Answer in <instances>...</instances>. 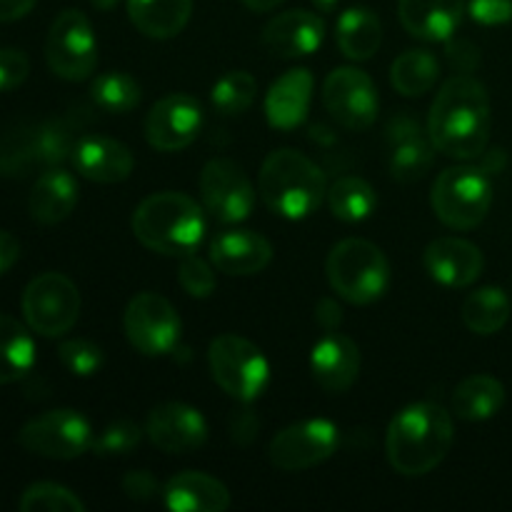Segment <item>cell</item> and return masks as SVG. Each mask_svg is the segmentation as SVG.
Here are the masks:
<instances>
[{"instance_id": "cell-1", "label": "cell", "mask_w": 512, "mask_h": 512, "mask_svg": "<svg viewBox=\"0 0 512 512\" xmlns=\"http://www.w3.org/2000/svg\"><path fill=\"white\" fill-rule=\"evenodd\" d=\"M493 130L490 95L478 78L458 73L443 83L428 115V138L435 150L455 160L485 155Z\"/></svg>"}, {"instance_id": "cell-2", "label": "cell", "mask_w": 512, "mask_h": 512, "mask_svg": "<svg viewBox=\"0 0 512 512\" xmlns=\"http://www.w3.org/2000/svg\"><path fill=\"white\" fill-rule=\"evenodd\" d=\"M453 415L438 403H413L388 425L385 455L395 473L420 478L438 468L453 448Z\"/></svg>"}, {"instance_id": "cell-3", "label": "cell", "mask_w": 512, "mask_h": 512, "mask_svg": "<svg viewBox=\"0 0 512 512\" xmlns=\"http://www.w3.org/2000/svg\"><path fill=\"white\" fill-rule=\"evenodd\" d=\"M258 193L275 215L285 220H305L328 198V183L318 163L293 148L273 150L263 160Z\"/></svg>"}, {"instance_id": "cell-4", "label": "cell", "mask_w": 512, "mask_h": 512, "mask_svg": "<svg viewBox=\"0 0 512 512\" xmlns=\"http://www.w3.org/2000/svg\"><path fill=\"white\" fill-rule=\"evenodd\" d=\"M133 233L148 250L183 258L198 250L205 235V213L185 193L148 195L133 213Z\"/></svg>"}, {"instance_id": "cell-5", "label": "cell", "mask_w": 512, "mask_h": 512, "mask_svg": "<svg viewBox=\"0 0 512 512\" xmlns=\"http://www.w3.org/2000/svg\"><path fill=\"white\" fill-rule=\"evenodd\" d=\"M325 275L338 298L353 305H370L388 290L390 263L383 250L370 240L345 238L330 250Z\"/></svg>"}, {"instance_id": "cell-6", "label": "cell", "mask_w": 512, "mask_h": 512, "mask_svg": "<svg viewBox=\"0 0 512 512\" xmlns=\"http://www.w3.org/2000/svg\"><path fill=\"white\" fill-rule=\"evenodd\" d=\"M435 218L453 230H473L488 218L493 205V183L485 170L455 165L435 178L430 193Z\"/></svg>"}, {"instance_id": "cell-7", "label": "cell", "mask_w": 512, "mask_h": 512, "mask_svg": "<svg viewBox=\"0 0 512 512\" xmlns=\"http://www.w3.org/2000/svg\"><path fill=\"white\" fill-rule=\"evenodd\" d=\"M208 365L218 388L240 403H253L268 388V358L243 335H218L208 348Z\"/></svg>"}, {"instance_id": "cell-8", "label": "cell", "mask_w": 512, "mask_h": 512, "mask_svg": "<svg viewBox=\"0 0 512 512\" xmlns=\"http://www.w3.org/2000/svg\"><path fill=\"white\" fill-rule=\"evenodd\" d=\"M25 325L43 338L70 333L80 318V290L68 275L43 273L30 280L20 300Z\"/></svg>"}, {"instance_id": "cell-9", "label": "cell", "mask_w": 512, "mask_h": 512, "mask_svg": "<svg viewBox=\"0 0 512 512\" xmlns=\"http://www.w3.org/2000/svg\"><path fill=\"white\" fill-rule=\"evenodd\" d=\"M45 63L68 83H83L95 73L98 38L88 15L75 8L58 13L45 38Z\"/></svg>"}, {"instance_id": "cell-10", "label": "cell", "mask_w": 512, "mask_h": 512, "mask_svg": "<svg viewBox=\"0 0 512 512\" xmlns=\"http://www.w3.org/2000/svg\"><path fill=\"white\" fill-rule=\"evenodd\" d=\"M93 428L78 410L58 408L28 420L18 430L20 448L48 460H75L93 448Z\"/></svg>"}, {"instance_id": "cell-11", "label": "cell", "mask_w": 512, "mask_h": 512, "mask_svg": "<svg viewBox=\"0 0 512 512\" xmlns=\"http://www.w3.org/2000/svg\"><path fill=\"white\" fill-rule=\"evenodd\" d=\"M123 328L128 343L148 358L170 355L180 348L183 323L178 310L168 298L150 290L130 300L123 313Z\"/></svg>"}, {"instance_id": "cell-12", "label": "cell", "mask_w": 512, "mask_h": 512, "mask_svg": "<svg viewBox=\"0 0 512 512\" xmlns=\"http://www.w3.org/2000/svg\"><path fill=\"white\" fill-rule=\"evenodd\" d=\"M340 430L325 418L300 420L288 425L270 440V463L285 473H300L323 465L338 453Z\"/></svg>"}, {"instance_id": "cell-13", "label": "cell", "mask_w": 512, "mask_h": 512, "mask_svg": "<svg viewBox=\"0 0 512 512\" xmlns=\"http://www.w3.org/2000/svg\"><path fill=\"white\" fill-rule=\"evenodd\" d=\"M200 200L220 223H243L255 208V188L243 165L230 158H213L200 170Z\"/></svg>"}, {"instance_id": "cell-14", "label": "cell", "mask_w": 512, "mask_h": 512, "mask_svg": "<svg viewBox=\"0 0 512 512\" xmlns=\"http://www.w3.org/2000/svg\"><path fill=\"white\" fill-rule=\"evenodd\" d=\"M323 105L345 130H368L378 120V88L365 70L343 65L325 78Z\"/></svg>"}, {"instance_id": "cell-15", "label": "cell", "mask_w": 512, "mask_h": 512, "mask_svg": "<svg viewBox=\"0 0 512 512\" xmlns=\"http://www.w3.org/2000/svg\"><path fill=\"white\" fill-rule=\"evenodd\" d=\"M68 130L60 123H43L23 133L5 135L0 140V175H25L33 168H58L70 158Z\"/></svg>"}, {"instance_id": "cell-16", "label": "cell", "mask_w": 512, "mask_h": 512, "mask_svg": "<svg viewBox=\"0 0 512 512\" xmlns=\"http://www.w3.org/2000/svg\"><path fill=\"white\" fill-rule=\"evenodd\" d=\"M203 128V105L188 93H170L150 108L145 140L160 153H178L198 140Z\"/></svg>"}, {"instance_id": "cell-17", "label": "cell", "mask_w": 512, "mask_h": 512, "mask_svg": "<svg viewBox=\"0 0 512 512\" xmlns=\"http://www.w3.org/2000/svg\"><path fill=\"white\" fill-rule=\"evenodd\" d=\"M145 435L163 453L185 455L203 448L208 440V423L193 405L163 403L148 413Z\"/></svg>"}, {"instance_id": "cell-18", "label": "cell", "mask_w": 512, "mask_h": 512, "mask_svg": "<svg viewBox=\"0 0 512 512\" xmlns=\"http://www.w3.org/2000/svg\"><path fill=\"white\" fill-rule=\"evenodd\" d=\"M310 373L328 393H348L360 378V348L353 338L330 330L310 350Z\"/></svg>"}, {"instance_id": "cell-19", "label": "cell", "mask_w": 512, "mask_h": 512, "mask_svg": "<svg viewBox=\"0 0 512 512\" xmlns=\"http://www.w3.org/2000/svg\"><path fill=\"white\" fill-rule=\"evenodd\" d=\"M423 265L435 283L445 288H468L483 275L485 260L475 243L445 235L425 248Z\"/></svg>"}, {"instance_id": "cell-20", "label": "cell", "mask_w": 512, "mask_h": 512, "mask_svg": "<svg viewBox=\"0 0 512 512\" xmlns=\"http://www.w3.org/2000/svg\"><path fill=\"white\" fill-rule=\"evenodd\" d=\"M73 168L90 183L115 185L130 178L135 168L133 150L108 135H85L73 145Z\"/></svg>"}, {"instance_id": "cell-21", "label": "cell", "mask_w": 512, "mask_h": 512, "mask_svg": "<svg viewBox=\"0 0 512 512\" xmlns=\"http://www.w3.org/2000/svg\"><path fill=\"white\" fill-rule=\"evenodd\" d=\"M325 40V23L318 13L295 8L275 15L263 28V43L278 58H305L313 55Z\"/></svg>"}, {"instance_id": "cell-22", "label": "cell", "mask_w": 512, "mask_h": 512, "mask_svg": "<svg viewBox=\"0 0 512 512\" xmlns=\"http://www.w3.org/2000/svg\"><path fill=\"white\" fill-rule=\"evenodd\" d=\"M390 140V173L400 183L420 180L435 160V145L420 128V120L410 115L393 118L388 125Z\"/></svg>"}, {"instance_id": "cell-23", "label": "cell", "mask_w": 512, "mask_h": 512, "mask_svg": "<svg viewBox=\"0 0 512 512\" xmlns=\"http://www.w3.org/2000/svg\"><path fill=\"white\" fill-rule=\"evenodd\" d=\"M273 260V245L255 230H223L210 243V263L225 275H258Z\"/></svg>"}, {"instance_id": "cell-24", "label": "cell", "mask_w": 512, "mask_h": 512, "mask_svg": "<svg viewBox=\"0 0 512 512\" xmlns=\"http://www.w3.org/2000/svg\"><path fill=\"white\" fill-rule=\"evenodd\" d=\"M313 73L290 68L265 93V118L275 130H295L305 123L313 103Z\"/></svg>"}, {"instance_id": "cell-25", "label": "cell", "mask_w": 512, "mask_h": 512, "mask_svg": "<svg viewBox=\"0 0 512 512\" xmlns=\"http://www.w3.org/2000/svg\"><path fill=\"white\" fill-rule=\"evenodd\" d=\"M398 15L413 38L448 43L463 23L465 0H400Z\"/></svg>"}, {"instance_id": "cell-26", "label": "cell", "mask_w": 512, "mask_h": 512, "mask_svg": "<svg viewBox=\"0 0 512 512\" xmlns=\"http://www.w3.org/2000/svg\"><path fill=\"white\" fill-rule=\"evenodd\" d=\"M78 200V180L58 165L38 175L28 195V213L38 225H58L73 215Z\"/></svg>"}, {"instance_id": "cell-27", "label": "cell", "mask_w": 512, "mask_h": 512, "mask_svg": "<svg viewBox=\"0 0 512 512\" xmlns=\"http://www.w3.org/2000/svg\"><path fill=\"white\" fill-rule=\"evenodd\" d=\"M163 503L175 512H225L230 490L213 475L185 470L163 485Z\"/></svg>"}, {"instance_id": "cell-28", "label": "cell", "mask_w": 512, "mask_h": 512, "mask_svg": "<svg viewBox=\"0 0 512 512\" xmlns=\"http://www.w3.org/2000/svg\"><path fill=\"white\" fill-rule=\"evenodd\" d=\"M335 43L340 53L355 63H365L373 58L383 43V23L378 13L365 5H353L343 10L335 23Z\"/></svg>"}, {"instance_id": "cell-29", "label": "cell", "mask_w": 512, "mask_h": 512, "mask_svg": "<svg viewBox=\"0 0 512 512\" xmlns=\"http://www.w3.org/2000/svg\"><path fill=\"white\" fill-rule=\"evenodd\" d=\"M193 0H128V18L145 38L170 40L185 30Z\"/></svg>"}, {"instance_id": "cell-30", "label": "cell", "mask_w": 512, "mask_h": 512, "mask_svg": "<svg viewBox=\"0 0 512 512\" xmlns=\"http://www.w3.org/2000/svg\"><path fill=\"white\" fill-rule=\"evenodd\" d=\"M505 405V385L498 378L475 373L458 383L450 400V413L468 423H483L495 418Z\"/></svg>"}, {"instance_id": "cell-31", "label": "cell", "mask_w": 512, "mask_h": 512, "mask_svg": "<svg viewBox=\"0 0 512 512\" xmlns=\"http://www.w3.org/2000/svg\"><path fill=\"white\" fill-rule=\"evenodd\" d=\"M20 320L0 315V385L23 380L35 365V343Z\"/></svg>"}, {"instance_id": "cell-32", "label": "cell", "mask_w": 512, "mask_h": 512, "mask_svg": "<svg viewBox=\"0 0 512 512\" xmlns=\"http://www.w3.org/2000/svg\"><path fill=\"white\" fill-rule=\"evenodd\" d=\"M440 78L438 55L425 48H410L390 65V83L405 98H420L430 93Z\"/></svg>"}, {"instance_id": "cell-33", "label": "cell", "mask_w": 512, "mask_h": 512, "mask_svg": "<svg viewBox=\"0 0 512 512\" xmlns=\"http://www.w3.org/2000/svg\"><path fill=\"white\" fill-rule=\"evenodd\" d=\"M512 303L503 288H478L465 298L463 323L475 335H495L508 325Z\"/></svg>"}, {"instance_id": "cell-34", "label": "cell", "mask_w": 512, "mask_h": 512, "mask_svg": "<svg viewBox=\"0 0 512 512\" xmlns=\"http://www.w3.org/2000/svg\"><path fill=\"white\" fill-rule=\"evenodd\" d=\"M328 205L343 223H363L378 208V193L360 175H340L328 188Z\"/></svg>"}, {"instance_id": "cell-35", "label": "cell", "mask_w": 512, "mask_h": 512, "mask_svg": "<svg viewBox=\"0 0 512 512\" xmlns=\"http://www.w3.org/2000/svg\"><path fill=\"white\" fill-rule=\"evenodd\" d=\"M90 98L100 110L110 115H125L135 110L143 98V88L138 80L123 70H108L98 75L90 85Z\"/></svg>"}, {"instance_id": "cell-36", "label": "cell", "mask_w": 512, "mask_h": 512, "mask_svg": "<svg viewBox=\"0 0 512 512\" xmlns=\"http://www.w3.org/2000/svg\"><path fill=\"white\" fill-rule=\"evenodd\" d=\"M258 98V80L248 70H230L210 90V103L223 118H238L248 113Z\"/></svg>"}, {"instance_id": "cell-37", "label": "cell", "mask_w": 512, "mask_h": 512, "mask_svg": "<svg viewBox=\"0 0 512 512\" xmlns=\"http://www.w3.org/2000/svg\"><path fill=\"white\" fill-rule=\"evenodd\" d=\"M20 512H85V503L58 483H33L23 490Z\"/></svg>"}, {"instance_id": "cell-38", "label": "cell", "mask_w": 512, "mask_h": 512, "mask_svg": "<svg viewBox=\"0 0 512 512\" xmlns=\"http://www.w3.org/2000/svg\"><path fill=\"white\" fill-rule=\"evenodd\" d=\"M143 440V430L133 420H115L110 423L98 438L93 440V453L100 458H120V455H130Z\"/></svg>"}, {"instance_id": "cell-39", "label": "cell", "mask_w": 512, "mask_h": 512, "mask_svg": "<svg viewBox=\"0 0 512 512\" xmlns=\"http://www.w3.org/2000/svg\"><path fill=\"white\" fill-rule=\"evenodd\" d=\"M58 358L78 378H90L103 368V350L100 345L90 343L85 338H70L58 345Z\"/></svg>"}, {"instance_id": "cell-40", "label": "cell", "mask_w": 512, "mask_h": 512, "mask_svg": "<svg viewBox=\"0 0 512 512\" xmlns=\"http://www.w3.org/2000/svg\"><path fill=\"white\" fill-rule=\"evenodd\" d=\"M178 283L190 298H210L215 293V285H218L215 265L195 253L183 255L178 268Z\"/></svg>"}, {"instance_id": "cell-41", "label": "cell", "mask_w": 512, "mask_h": 512, "mask_svg": "<svg viewBox=\"0 0 512 512\" xmlns=\"http://www.w3.org/2000/svg\"><path fill=\"white\" fill-rule=\"evenodd\" d=\"M30 75V60L20 48H0V93L20 88Z\"/></svg>"}, {"instance_id": "cell-42", "label": "cell", "mask_w": 512, "mask_h": 512, "mask_svg": "<svg viewBox=\"0 0 512 512\" xmlns=\"http://www.w3.org/2000/svg\"><path fill=\"white\" fill-rule=\"evenodd\" d=\"M123 493L135 503H150L155 498H163V485L150 470H130L123 475Z\"/></svg>"}, {"instance_id": "cell-43", "label": "cell", "mask_w": 512, "mask_h": 512, "mask_svg": "<svg viewBox=\"0 0 512 512\" xmlns=\"http://www.w3.org/2000/svg\"><path fill=\"white\" fill-rule=\"evenodd\" d=\"M468 15L485 28L505 25L512 20V0H470Z\"/></svg>"}, {"instance_id": "cell-44", "label": "cell", "mask_w": 512, "mask_h": 512, "mask_svg": "<svg viewBox=\"0 0 512 512\" xmlns=\"http://www.w3.org/2000/svg\"><path fill=\"white\" fill-rule=\"evenodd\" d=\"M315 320H318V325L325 330V333L338 330L340 325H343V308L338 305V300L320 298L318 305H315Z\"/></svg>"}, {"instance_id": "cell-45", "label": "cell", "mask_w": 512, "mask_h": 512, "mask_svg": "<svg viewBox=\"0 0 512 512\" xmlns=\"http://www.w3.org/2000/svg\"><path fill=\"white\" fill-rule=\"evenodd\" d=\"M448 58L450 63H453V68L460 70V73H470V70L480 63L478 50H475L470 43H465V40H458V43L448 45Z\"/></svg>"}, {"instance_id": "cell-46", "label": "cell", "mask_w": 512, "mask_h": 512, "mask_svg": "<svg viewBox=\"0 0 512 512\" xmlns=\"http://www.w3.org/2000/svg\"><path fill=\"white\" fill-rule=\"evenodd\" d=\"M20 258V240L8 230H0V275L8 273Z\"/></svg>"}, {"instance_id": "cell-47", "label": "cell", "mask_w": 512, "mask_h": 512, "mask_svg": "<svg viewBox=\"0 0 512 512\" xmlns=\"http://www.w3.org/2000/svg\"><path fill=\"white\" fill-rule=\"evenodd\" d=\"M258 428L260 420L255 418L250 410H243V413L233 420V438L238 440V443H250V440L255 438V433H258Z\"/></svg>"}, {"instance_id": "cell-48", "label": "cell", "mask_w": 512, "mask_h": 512, "mask_svg": "<svg viewBox=\"0 0 512 512\" xmlns=\"http://www.w3.org/2000/svg\"><path fill=\"white\" fill-rule=\"evenodd\" d=\"M38 0H0V23H15L35 8Z\"/></svg>"}, {"instance_id": "cell-49", "label": "cell", "mask_w": 512, "mask_h": 512, "mask_svg": "<svg viewBox=\"0 0 512 512\" xmlns=\"http://www.w3.org/2000/svg\"><path fill=\"white\" fill-rule=\"evenodd\" d=\"M240 3L248 10H253V13H270V10L278 8L283 0H240Z\"/></svg>"}, {"instance_id": "cell-50", "label": "cell", "mask_w": 512, "mask_h": 512, "mask_svg": "<svg viewBox=\"0 0 512 512\" xmlns=\"http://www.w3.org/2000/svg\"><path fill=\"white\" fill-rule=\"evenodd\" d=\"M310 3H313L320 13H333V10L338 8L340 0H310Z\"/></svg>"}, {"instance_id": "cell-51", "label": "cell", "mask_w": 512, "mask_h": 512, "mask_svg": "<svg viewBox=\"0 0 512 512\" xmlns=\"http://www.w3.org/2000/svg\"><path fill=\"white\" fill-rule=\"evenodd\" d=\"M118 3H120V0H90V5H93V8H98V10H113Z\"/></svg>"}]
</instances>
